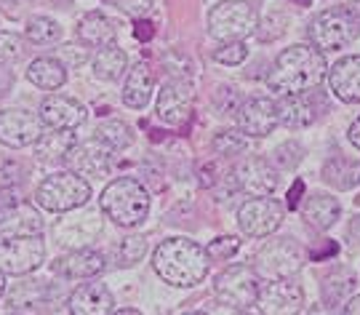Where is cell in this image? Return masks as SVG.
Returning a JSON list of instances; mask_svg holds the SVG:
<instances>
[{"label":"cell","mask_w":360,"mask_h":315,"mask_svg":"<svg viewBox=\"0 0 360 315\" xmlns=\"http://www.w3.org/2000/svg\"><path fill=\"white\" fill-rule=\"evenodd\" d=\"M70 315H110L115 310V297L104 283H83L70 294Z\"/></svg>","instance_id":"44dd1931"},{"label":"cell","mask_w":360,"mask_h":315,"mask_svg":"<svg viewBox=\"0 0 360 315\" xmlns=\"http://www.w3.org/2000/svg\"><path fill=\"white\" fill-rule=\"evenodd\" d=\"M198 184H200V187H214V184H219V166L214 160L198 171Z\"/></svg>","instance_id":"bcb514c9"},{"label":"cell","mask_w":360,"mask_h":315,"mask_svg":"<svg viewBox=\"0 0 360 315\" xmlns=\"http://www.w3.org/2000/svg\"><path fill=\"white\" fill-rule=\"evenodd\" d=\"M235 120H238V129L245 134V136H270L275 129H278V105L272 102L270 96H254V99H245L243 105L238 107L235 112Z\"/></svg>","instance_id":"e0dca14e"},{"label":"cell","mask_w":360,"mask_h":315,"mask_svg":"<svg viewBox=\"0 0 360 315\" xmlns=\"http://www.w3.org/2000/svg\"><path fill=\"white\" fill-rule=\"evenodd\" d=\"M115 315H142L139 310H134V307H123V310H117Z\"/></svg>","instance_id":"6f0895ef"},{"label":"cell","mask_w":360,"mask_h":315,"mask_svg":"<svg viewBox=\"0 0 360 315\" xmlns=\"http://www.w3.org/2000/svg\"><path fill=\"white\" fill-rule=\"evenodd\" d=\"M155 273L171 286H198L208 273V254L190 238H168L153 254Z\"/></svg>","instance_id":"7a4b0ae2"},{"label":"cell","mask_w":360,"mask_h":315,"mask_svg":"<svg viewBox=\"0 0 360 315\" xmlns=\"http://www.w3.org/2000/svg\"><path fill=\"white\" fill-rule=\"evenodd\" d=\"M115 254H117V264H120V267H131V264L142 262V257L147 254V240H144L142 236L123 238Z\"/></svg>","instance_id":"d590c367"},{"label":"cell","mask_w":360,"mask_h":315,"mask_svg":"<svg viewBox=\"0 0 360 315\" xmlns=\"http://www.w3.org/2000/svg\"><path fill=\"white\" fill-rule=\"evenodd\" d=\"M349 238H352L355 243H360V217H355V219L349 222Z\"/></svg>","instance_id":"11a10c76"},{"label":"cell","mask_w":360,"mask_h":315,"mask_svg":"<svg viewBox=\"0 0 360 315\" xmlns=\"http://www.w3.org/2000/svg\"><path fill=\"white\" fill-rule=\"evenodd\" d=\"M115 22L110 16H104L102 11H91L77 22V40L91 49H102V46L115 43Z\"/></svg>","instance_id":"d4e9b609"},{"label":"cell","mask_w":360,"mask_h":315,"mask_svg":"<svg viewBox=\"0 0 360 315\" xmlns=\"http://www.w3.org/2000/svg\"><path fill=\"white\" fill-rule=\"evenodd\" d=\"M342 315H360V294L358 297H352L349 302H345V313Z\"/></svg>","instance_id":"f5cc1de1"},{"label":"cell","mask_w":360,"mask_h":315,"mask_svg":"<svg viewBox=\"0 0 360 315\" xmlns=\"http://www.w3.org/2000/svg\"><path fill=\"white\" fill-rule=\"evenodd\" d=\"M184 315H206V313H184Z\"/></svg>","instance_id":"91938a15"},{"label":"cell","mask_w":360,"mask_h":315,"mask_svg":"<svg viewBox=\"0 0 360 315\" xmlns=\"http://www.w3.org/2000/svg\"><path fill=\"white\" fill-rule=\"evenodd\" d=\"M355 3H360V0H355Z\"/></svg>","instance_id":"be15d7a7"},{"label":"cell","mask_w":360,"mask_h":315,"mask_svg":"<svg viewBox=\"0 0 360 315\" xmlns=\"http://www.w3.org/2000/svg\"><path fill=\"white\" fill-rule=\"evenodd\" d=\"M259 16L245 0H221L208 13V35L221 43L245 40L257 32Z\"/></svg>","instance_id":"8992f818"},{"label":"cell","mask_w":360,"mask_h":315,"mask_svg":"<svg viewBox=\"0 0 360 315\" xmlns=\"http://www.w3.org/2000/svg\"><path fill=\"white\" fill-rule=\"evenodd\" d=\"M355 289V278L349 270H334L323 278L321 283V297L326 307H339L347 302V297Z\"/></svg>","instance_id":"4dcf8cb0"},{"label":"cell","mask_w":360,"mask_h":315,"mask_svg":"<svg viewBox=\"0 0 360 315\" xmlns=\"http://www.w3.org/2000/svg\"><path fill=\"white\" fill-rule=\"evenodd\" d=\"M77 145L75 129H51V131L40 134V139L35 142V155L43 163H53V160H65L67 153Z\"/></svg>","instance_id":"4316f807"},{"label":"cell","mask_w":360,"mask_h":315,"mask_svg":"<svg viewBox=\"0 0 360 315\" xmlns=\"http://www.w3.org/2000/svg\"><path fill=\"white\" fill-rule=\"evenodd\" d=\"M25 53V40L16 32H0V62H13Z\"/></svg>","instance_id":"b9f144b4"},{"label":"cell","mask_w":360,"mask_h":315,"mask_svg":"<svg viewBox=\"0 0 360 315\" xmlns=\"http://www.w3.org/2000/svg\"><path fill=\"white\" fill-rule=\"evenodd\" d=\"M193 102H195V91L190 80H166L163 89L158 94V102H155V112L158 118L168 123V126H179L181 120L190 118L193 112Z\"/></svg>","instance_id":"9a60e30c"},{"label":"cell","mask_w":360,"mask_h":315,"mask_svg":"<svg viewBox=\"0 0 360 315\" xmlns=\"http://www.w3.org/2000/svg\"><path fill=\"white\" fill-rule=\"evenodd\" d=\"M19 200H25L19 187H13V184H0V211L11 209V206H16Z\"/></svg>","instance_id":"f6af8a7d"},{"label":"cell","mask_w":360,"mask_h":315,"mask_svg":"<svg viewBox=\"0 0 360 315\" xmlns=\"http://www.w3.org/2000/svg\"><path fill=\"white\" fill-rule=\"evenodd\" d=\"M245 150V134L238 131H219L214 136V153L221 158H235Z\"/></svg>","instance_id":"8d00e7d4"},{"label":"cell","mask_w":360,"mask_h":315,"mask_svg":"<svg viewBox=\"0 0 360 315\" xmlns=\"http://www.w3.org/2000/svg\"><path fill=\"white\" fill-rule=\"evenodd\" d=\"M232 176H235L238 190H243V193H248V195H254V198L275 193V187L281 182L278 169L272 166L270 160H264V158H259V155L243 158V160L238 163V169L232 171Z\"/></svg>","instance_id":"2e32d148"},{"label":"cell","mask_w":360,"mask_h":315,"mask_svg":"<svg viewBox=\"0 0 360 315\" xmlns=\"http://www.w3.org/2000/svg\"><path fill=\"white\" fill-rule=\"evenodd\" d=\"M38 115L46 129H77L80 123H86L89 110L80 105L77 99H72V96L51 94V96L43 99Z\"/></svg>","instance_id":"ac0fdd59"},{"label":"cell","mask_w":360,"mask_h":315,"mask_svg":"<svg viewBox=\"0 0 360 315\" xmlns=\"http://www.w3.org/2000/svg\"><path fill=\"white\" fill-rule=\"evenodd\" d=\"M134 35H136V40H142V43L153 40V35H155L153 22H147V19H139V22H136V27H134Z\"/></svg>","instance_id":"7dc6e473"},{"label":"cell","mask_w":360,"mask_h":315,"mask_svg":"<svg viewBox=\"0 0 360 315\" xmlns=\"http://www.w3.org/2000/svg\"><path fill=\"white\" fill-rule=\"evenodd\" d=\"M11 315H19V313H11Z\"/></svg>","instance_id":"6125c7cd"},{"label":"cell","mask_w":360,"mask_h":315,"mask_svg":"<svg viewBox=\"0 0 360 315\" xmlns=\"http://www.w3.org/2000/svg\"><path fill=\"white\" fill-rule=\"evenodd\" d=\"M309 43L315 49L326 51H339L349 46L355 38H360V8L358 6H334L318 13L309 22Z\"/></svg>","instance_id":"277c9868"},{"label":"cell","mask_w":360,"mask_h":315,"mask_svg":"<svg viewBox=\"0 0 360 315\" xmlns=\"http://www.w3.org/2000/svg\"><path fill=\"white\" fill-rule=\"evenodd\" d=\"M11 86H13V72L0 62V96H6V94L11 91Z\"/></svg>","instance_id":"c3c4849f"},{"label":"cell","mask_w":360,"mask_h":315,"mask_svg":"<svg viewBox=\"0 0 360 315\" xmlns=\"http://www.w3.org/2000/svg\"><path fill=\"white\" fill-rule=\"evenodd\" d=\"M285 219V206L275 198H251L238 209V224L245 236L264 238L272 236Z\"/></svg>","instance_id":"30bf717a"},{"label":"cell","mask_w":360,"mask_h":315,"mask_svg":"<svg viewBox=\"0 0 360 315\" xmlns=\"http://www.w3.org/2000/svg\"><path fill=\"white\" fill-rule=\"evenodd\" d=\"M285 27H288V16L281 11H270L267 16H262L257 25V35L262 43H272V40H278L281 35L285 32Z\"/></svg>","instance_id":"e575fe53"},{"label":"cell","mask_w":360,"mask_h":315,"mask_svg":"<svg viewBox=\"0 0 360 315\" xmlns=\"http://www.w3.org/2000/svg\"><path fill=\"white\" fill-rule=\"evenodd\" d=\"M328 310H331V307H326V304H315V307L309 310V315H331Z\"/></svg>","instance_id":"9f6ffc18"},{"label":"cell","mask_w":360,"mask_h":315,"mask_svg":"<svg viewBox=\"0 0 360 315\" xmlns=\"http://www.w3.org/2000/svg\"><path fill=\"white\" fill-rule=\"evenodd\" d=\"M70 163V169L80 174V176H91V179H102L112 169V160H115V150L110 145H104L102 139H89V142H80L75 145L65 158Z\"/></svg>","instance_id":"5bb4252c"},{"label":"cell","mask_w":360,"mask_h":315,"mask_svg":"<svg viewBox=\"0 0 360 315\" xmlns=\"http://www.w3.org/2000/svg\"><path fill=\"white\" fill-rule=\"evenodd\" d=\"M46 259V243L40 236L6 238L0 243V273L6 276H27L38 270Z\"/></svg>","instance_id":"9c48e42d"},{"label":"cell","mask_w":360,"mask_h":315,"mask_svg":"<svg viewBox=\"0 0 360 315\" xmlns=\"http://www.w3.org/2000/svg\"><path fill=\"white\" fill-rule=\"evenodd\" d=\"M107 6H115L117 11L129 13V16H144L155 6V0H104Z\"/></svg>","instance_id":"ee69618b"},{"label":"cell","mask_w":360,"mask_h":315,"mask_svg":"<svg viewBox=\"0 0 360 315\" xmlns=\"http://www.w3.org/2000/svg\"><path fill=\"white\" fill-rule=\"evenodd\" d=\"M328 75V62L321 49H315L312 43H296L288 46L281 56L275 59L267 86L272 91L283 94H302L309 89H318L323 78Z\"/></svg>","instance_id":"6da1fadb"},{"label":"cell","mask_w":360,"mask_h":315,"mask_svg":"<svg viewBox=\"0 0 360 315\" xmlns=\"http://www.w3.org/2000/svg\"><path fill=\"white\" fill-rule=\"evenodd\" d=\"M240 251V238L235 236H224V238H214L211 243H208V259L214 257V259H219V262H224V259H232L235 254Z\"/></svg>","instance_id":"74e56055"},{"label":"cell","mask_w":360,"mask_h":315,"mask_svg":"<svg viewBox=\"0 0 360 315\" xmlns=\"http://www.w3.org/2000/svg\"><path fill=\"white\" fill-rule=\"evenodd\" d=\"M238 315H248V313H243V310H240V313H238Z\"/></svg>","instance_id":"94428289"},{"label":"cell","mask_w":360,"mask_h":315,"mask_svg":"<svg viewBox=\"0 0 360 315\" xmlns=\"http://www.w3.org/2000/svg\"><path fill=\"white\" fill-rule=\"evenodd\" d=\"M155 89V72L147 62H136V65L129 70V78H126V86H123V105L131 107V110H142L150 96H153Z\"/></svg>","instance_id":"cb8c5ba5"},{"label":"cell","mask_w":360,"mask_h":315,"mask_svg":"<svg viewBox=\"0 0 360 315\" xmlns=\"http://www.w3.org/2000/svg\"><path fill=\"white\" fill-rule=\"evenodd\" d=\"M302 158H304V147L299 145V142H283V145L275 150V163H278V169H285L291 171L296 169L299 163H302Z\"/></svg>","instance_id":"f35d334b"},{"label":"cell","mask_w":360,"mask_h":315,"mask_svg":"<svg viewBox=\"0 0 360 315\" xmlns=\"http://www.w3.org/2000/svg\"><path fill=\"white\" fill-rule=\"evenodd\" d=\"M304 264V251L296 243L294 238H278V240H267L254 257V270L259 278H294Z\"/></svg>","instance_id":"ba28073f"},{"label":"cell","mask_w":360,"mask_h":315,"mask_svg":"<svg viewBox=\"0 0 360 315\" xmlns=\"http://www.w3.org/2000/svg\"><path fill=\"white\" fill-rule=\"evenodd\" d=\"M51 270L62 278H94L104 270V257L94 249H72L70 254L59 257L51 264Z\"/></svg>","instance_id":"603a6c76"},{"label":"cell","mask_w":360,"mask_h":315,"mask_svg":"<svg viewBox=\"0 0 360 315\" xmlns=\"http://www.w3.org/2000/svg\"><path fill=\"white\" fill-rule=\"evenodd\" d=\"M102 211L120 227H136L150 214V193L134 176H120L104 187L99 198Z\"/></svg>","instance_id":"3957f363"},{"label":"cell","mask_w":360,"mask_h":315,"mask_svg":"<svg viewBox=\"0 0 360 315\" xmlns=\"http://www.w3.org/2000/svg\"><path fill=\"white\" fill-rule=\"evenodd\" d=\"M240 105H243V99H240V94L235 91L232 86H219L217 94H214V107L221 115H235Z\"/></svg>","instance_id":"60d3db41"},{"label":"cell","mask_w":360,"mask_h":315,"mask_svg":"<svg viewBox=\"0 0 360 315\" xmlns=\"http://www.w3.org/2000/svg\"><path fill=\"white\" fill-rule=\"evenodd\" d=\"M62 56H70V65H83V62H86V53L80 51L77 46H65V49H62Z\"/></svg>","instance_id":"f907efd6"},{"label":"cell","mask_w":360,"mask_h":315,"mask_svg":"<svg viewBox=\"0 0 360 315\" xmlns=\"http://www.w3.org/2000/svg\"><path fill=\"white\" fill-rule=\"evenodd\" d=\"M278 105V120L288 129H304L321 118L323 110H328V96L321 89H309L302 94H283Z\"/></svg>","instance_id":"8fae6325"},{"label":"cell","mask_w":360,"mask_h":315,"mask_svg":"<svg viewBox=\"0 0 360 315\" xmlns=\"http://www.w3.org/2000/svg\"><path fill=\"white\" fill-rule=\"evenodd\" d=\"M46 297H49L46 281H22L8 294V307H35L46 302Z\"/></svg>","instance_id":"1f68e13d"},{"label":"cell","mask_w":360,"mask_h":315,"mask_svg":"<svg viewBox=\"0 0 360 315\" xmlns=\"http://www.w3.org/2000/svg\"><path fill=\"white\" fill-rule=\"evenodd\" d=\"M40 233H43V217L32 203L19 200L11 209L0 211V238H27Z\"/></svg>","instance_id":"ffe728a7"},{"label":"cell","mask_w":360,"mask_h":315,"mask_svg":"<svg viewBox=\"0 0 360 315\" xmlns=\"http://www.w3.org/2000/svg\"><path fill=\"white\" fill-rule=\"evenodd\" d=\"M102 233V219L96 214H80L75 219H65L53 227V238L65 249H89Z\"/></svg>","instance_id":"d6986e66"},{"label":"cell","mask_w":360,"mask_h":315,"mask_svg":"<svg viewBox=\"0 0 360 315\" xmlns=\"http://www.w3.org/2000/svg\"><path fill=\"white\" fill-rule=\"evenodd\" d=\"M27 80L43 91H56L67 83V67L56 56H38L27 67Z\"/></svg>","instance_id":"484cf974"},{"label":"cell","mask_w":360,"mask_h":315,"mask_svg":"<svg viewBox=\"0 0 360 315\" xmlns=\"http://www.w3.org/2000/svg\"><path fill=\"white\" fill-rule=\"evenodd\" d=\"M328 86L331 91L345 102V105H358L360 102V53L339 59L328 70Z\"/></svg>","instance_id":"7402d4cb"},{"label":"cell","mask_w":360,"mask_h":315,"mask_svg":"<svg viewBox=\"0 0 360 315\" xmlns=\"http://www.w3.org/2000/svg\"><path fill=\"white\" fill-rule=\"evenodd\" d=\"M347 139H349V145L360 150V115L352 120V126H349V131H347Z\"/></svg>","instance_id":"816d5d0a"},{"label":"cell","mask_w":360,"mask_h":315,"mask_svg":"<svg viewBox=\"0 0 360 315\" xmlns=\"http://www.w3.org/2000/svg\"><path fill=\"white\" fill-rule=\"evenodd\" d=\"M245 56H248V49H245L243 40H230V43H224L221 49L214 51V59L221 62V65H230V67H238L245 62Z\"/></svg>","instance_id":"ab89813d"},{"label":"cell","mask_w":360,"mask_h":315,"mask_svg":"<svg viewBox=\"0 0 360 315\" xmlns=\"http://www.w3.org/2000/svg\"><path fill=\"white\" fill-rule=\"evenodd\" d=\"M302 193H304V182L296 179L294 187L288 190V209H299V200H302Z\"/></svg>","instance_id":"681fc988"},{"label":"cell","mask_w":360,"mask_h":315,"mask_svg":"<svg viewBox=\"0 0 360 315\" xmlns=\"http://www.w3.org/2000/svg\"><path fill=\"white\" fill-rule=\"evenodd\" d=\"M259 273L251 264H230L221 270L214 283V294L224 307L232 310H248L257 304L259 297Z\"/></svg>","instance_id":"52a82bcc"},{"label":"cell","mask_w":360,"mask_h":315,"mask_svg":"<svg viewBox=\"0 0 360 315\" xmlns=\"http://www.w3.org/2000/svg\"><path fill=\"white\" fill-rule=\"evenodd\" d=\"M94 136L96 139H102L104 145H110L112 150H126V147H131V142H134V131H131L129 123H123V120H102L99 126H96V131H94Z\"/></svg>","instance_id":"d6a6232c"},{"label":"cell","mask_w":360,"mask_h":315,"mask_svg":"<svg viewBox=\"0 0 360 315\" xmlns=\"http://www.w3.org/2000/svg\"><path fill=\"white\" fill-rule=\"evenodd\" d=\"M323 179L336 190H352L360 184V160L334 155L323 163Z\"/></svg>","instance_id":"f1b7e54d"},{"label":"cell","mask_w":360,"mask_h":315,"mask_svg":"<svg viewBox=\"0 0 360 315\" xmlns=\"http://www.w3.org/2000/svg\"><path fill=\"white\" fill-rule=\"evenodd\" d=\"M3 291H6V273H0V297H3Z\"/></svg>","instance_id":"680465c9"},{"label":"cell","mask_w":360,"mask_h":315,"mask_svg":"<svg viewBox=\"0 0 360 315\" xmlns=\"http://www.w3.org/2000/svg\"><path fill=\"white\" fill-rule=\"evenodd\" d=\"M25 176H27V166H22L19 160H11V158L0 160V184H16L22 182Z\"/></svg>","instance_id":"7bdbcfd3"},{"label":"cell","mask_w":360,"mask_h":315,"mask_svg":"<svg viewBox=\"0 0 360 315\" xmlns=\"http://www.w3.org/2000/svg\"><path fill=\"white\" fill-rule=\"evenodd\" d=\"M91 67H94V75L99 80L112 83V80H117L129 70V56H126L123 49H117L115 43H110V46H102V49L96 51Z\"/></svg>","instance_id":"f546056e"},{"label":"cell","mask_w":360,"mask_h":315,"mask_svg":"<svg viewBox=\"0 0 360 315\" xmlns=\"http://www.w3.org/2000/svg\"><path fill=\"white\" fill-rule=\"evenodd\" d=\"M43 120L40 115L22 110V107H11V110H0V142L13 150L35 145L43 134Z\"/></svg>","instance_id":"4fadbf2b"},{"label":"cell","mask_w":360,"mask_h":315,"mask_svg":"<svg viewBox=\"0 0 360 315\" xmlns=\"http://www.w3.org/2000/svg\"><path fill=\"white\" fill-rule=\"evenodd\" d=\"M334 254H336V243H328L326 249L312 251V259H321V257H334Z\"/></svg>","instance_id":"db71d44e"},{"label":"cell","mask_w":360,"mask_h":315,"mask_svg":"<svg viewBox=\"0 0 360 315\" xmlns=\"http://www.w3.org/2000/svg\"><path fill=\"white\" fill-rule=\"evenodd\" d=\"M25 35L35 46H51V43L62 38V25L56 19H51V16H35V19L27 22Z\"/></svg>","instance_id":"836d02e7"},{"label":"cell","mask_w":360,"mask_h":315,"mask_svg":"<svg viewBox=\"0 0 360 315\" xmlns=\"http://www.w3.org/2000/svg\"><path fill=\"white\" fill-rule=\"evenodd\" d=\"M91 198V184L86 176L75 171H59L46 176L35 190V200L40 209L53 211V214H67L80 206H86Z\"/></svg>","instance_id":"5b68a950"},{"label":"cell","mask_w":360,"mask_h":315,"mask_svg":"<svg viewBox=\"0 0 360 315\" xmlns=\"http://www.w3.org/2000/svg\"><path fill=\"white\" fill-rule=\"evenodd\" d=\"M302 214H304V219H307L315 230H328V227H334L336 219H339L342 206H339V200H336L334 195L315 193V195H309L307 200H304Z\"/></svg>","instance_id":"83f0119b"},{"label":"cell","mask_w":360,"mask_h":315,"mask_svg":"<svg viewBox=\"0 0 360 315\" xmlns=\"http://www.w3.org/2000/svg\"><path fill=\"white\" fill-rule=\"evenodd\" d=\"M257 307L262 315H296L304 307V289L294 278H278L259 289Z\"/></svg>","instance_id":"7c38bea8"}]
</instances>
